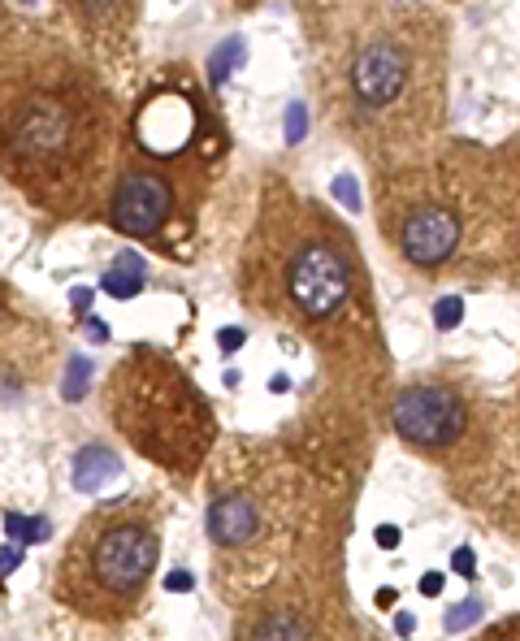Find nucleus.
<instances>
[{"label":"nucleus","mask_w":520,"mask_h":641,"mask_svg":"<svg viewBox=\"0 0 520 641\" xmlns=\"http://www.w3.org/2000/svg\"><path fill=\"white\" fill-rule=\"evenodd\" d=\"M312 18V78L330 126L373 174L434 161L447 126V13L434 5H321Z\"/></svg>","instance_id":"1"},{"label":"nucleus","mask_w":520,"mask_h":641,"mask_svg":"<svg viewBox=\"0 0 520 641\" xmlns=\"http://www.w3.org/2000/svg\"><path fill=\"white\" fill-rule=\"evenodd\" d=\"M122 113L83 57L39 44L5 65V178L44 213L78 217L109 204Z\"/></svg>","instance_id":"2"},{"label":"nucleus","mask_w":520,"mask_h":641,"mask_svg":"<svg viewBox=\"0 0 520 641\" xmlns=\"http://www.w3.org/2000/svg\"><path fill=\"white\" fill-rule=\"evenodd\" d=\"M239 295L252 312L295 325L338 360L377 356V317L360 247L330 208L269 178L239 256Z\"/></svg>","instance_id":"3"},{"label":"nucleus","mask_w":520,"mask_h":641,"mask_svg":"<svg viewBox=\"0 0 520 641\" xmlns=\"http://www.w3.org/2000/svg\"><path fill=\"white\" fill-rule=\"evenodd\" d=\"M377 226L386 247L416 273H447L460 260L468 234L490 217L499 234V191H494V152L468 161L434 156L425 165H403L373 174Z\"/></svg>","instance_id":"4"},{"label":"nucleus","mask_w":520,"mask_h":641,"mask_svg":"<svg viewBox=\"0 0 520 641\" xmlns=\"http://www.w3.org/2000/svg\"><path fill=\"white\" fill-rule=\"evenodd\" d=\"M161 503L156 499H113L96 507L57 564V598L87 620L135 616L161 564Z\"/></svg>","instance_id":"5"},{"label":"nucleus","mask_w":520,"mask_h":641,"mask_svg":"<svg viewBox=\"0 0 520 641\" xmlns=\"http://www.w3.org/2000/svg\"><path fill=\"white\" fill-rule=\"evenodd\" d=\"M104 408L130 447L178 477H191L217 442L200 386L152 347H135L126 360H117L104 386Z\"/></svg>","instance_id":"6"},{"label":"nucleus","mask_w":520,"mask_h":641,"mask_svg":"<svg viewBox=\"0 0 520 641\" xmlns=\"http://www.w3.org/2000/svg\"><path fill=\"white\" fill-rule=\"evenodd\" d=\"M221 161L226 156H143L122 143L109 191L113 230L178 256V239L195 234V213Z\"/></svg>","instance_id":"7"},{"label":"nucleus","mask_w":520,"mask_h":641,"mask_svg":"<svg viewBox=\"0 0 520 641\" xmlns=\"http://www.w3.org/2000/svg\"><path fill=\"white\" fill-rule=\"evenodd\" d=\"M390 425L416 455H429L447 468H477L490 451L486 403H477L473 390L447 377H416L399 386L390 403Z\"/></svg>","instance_id":"8"},{"label":"nucleus","mask_w":520,"mask_h":641,"mask_svg":"<svg viewBox=\"0 0 520 641\" xmlns=\"http://www.w3.org/2000/svg\"><path fill=\"white\" fill-rule=\"evenodd\" d=\"M273 507H278V477H221L208 494V538L217 555H247L273 546V533L282 525V512Z\"/></svg>","instance_id":"9"},{"label":"nucleus","mask_w":520,"mask_h":641,"mask_svg":"<svg viewBox=\"0 0 520 641\" xmlns=\"http://www.w3.org/2000/svg\"><path fill=\"white\" fill-rule=\"evenodd\" d=\"M234 641H321L317 616H308V607H299L286 594L260 598L252 611L239 616Z\"/></svg>","instance_id":"10"},{"label":"nucleus","mask_w":520,"mask_h":641,"mask_svg":"<svg viewBox=\"0 0 520 641\" xmlns=\"http://www.w3.org/2000/svg\"><path fill=\"white\" fill-rule=\"evenodd\" d=\"M494 191H499V260L520 286V135L494 152Z\"/></svg>","instance_id":"11"},{"label":"nucleus","mask_w":520,"mask_h":641,"mask_svg":"<svg viewBox=\"0 0 520 641\" xmlns=\"http://www.w3.org/2000/svg\"><path fill=\"white\" fill-rule=\"evenodd\" d=\"M117 473H122V460H117V455H113L109 447H100V442H91L87 451H78V455H74V486H78V490H87V494L104 490Z\"/></svg>","instance_id":"12"},{"label":"nucleus","mask_w":520,"mask_h":641,"mask_svg":"<svg viewBox=\"0 0 520 641\" xmlns=\"http://www.w3.org/2000/svg\"><path fill=\"white\" fill-rule=\"evenodd\" d=\"M421 590H425V594H438V590H442V577H438V572H434V577H425Z\"/></svg>","instance_id":"13"},{"label":"nucleus","mask_w":520,"mask_h":641,"mask_svg":"<svg viewBox=\"0 0 520 641\" xmlns=\"http://www.w3.org/2000/svg\"><path fill=\"white\" fill-rule=\"evenodd\" d=\"M516 425H520V399H516Z\"/></svg>","instance_id":"14"}]
</instances>
